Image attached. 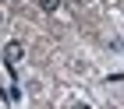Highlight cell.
<instances>
[{"label":"cell","mask_w":124,"mask_h":109,"mask_svg":"<svg viewBox=\"0 0 124 109\" xmlns=\"http://www.w3.org/2000/svg\"><path fill=\"white\" fill-rule=\"evenodd\" d=\"M21 56H25V46H21L18 39L4 46V60H7V67H14V64H18V60H21Z\"/></svg>","instance_id":"cell-1"},{"label":"cell","mask_w":124,"mask_h":109,"mask_svg":"<svg viewBox=\"0 0 124 109\" xmlns=\"http://www.w3.org/2000/svg\"><path fill=\"white\" fill-rule=\"evenodd\" d=\"M39 7L46 11V14H53V11H57V7H60V0H39Z\"/></svg>","instance_id":"cell-2"},{"label":"cell","mask_w":124,"mask_h":109,"mask_svg":"<svg viewBox=\"0 0 124 109\" xmlns=\"http://www.w3.org/2000/svg\"><path fill=\"white\" fill-rule=\"evenodd\" d=\"M4 99H7V102H18L21 91H18V88H4Z\"/></svg>","instance_id":"cell-3"},{"label":"cell","mask_w":124,"mask_h":109,"mask_svg":"<svg viewBox=\"0 0 124 109\" xmlns=\"http://www.w3.org/2000/svg\"><path fill=\"white\" fill-rule=\"evenodd\" d=\"M71 109H89V106H85V102H75V106H71Z\"/></svg>","instance_id":"cell-4"},{"label":"cell","mask_w":124,"mask_h":109,"mask_svg":"<svg viewBox=\"0 0 124 109\" xmlns=\"http://www.w3.org/2000/svg\"><path fill=\"white\" fill-rule=\"evenodd\" d=\"M75 4H89V0H75Z\"/></svg>","instance_id":"cell-5"},{"label":"cell","mask_w":124,"mask_h":109,"mask_svg":"<svg viewBox=\"0 0 124 109\" xmlns=\"http://www.w3.org/2000/svg\"><path fill=\"white\" fill-rule=\"evenodd\" d=\"M0 25H4V14H0Z\"/></svg>","instance_id":"cell-6"}]
</instances>
